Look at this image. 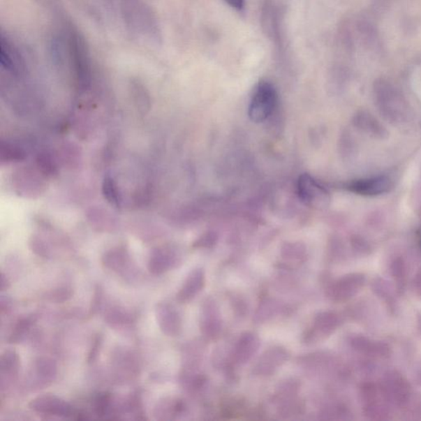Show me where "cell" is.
Returning <instances> with one entry per match:
<instances>
[{"mask_svg": "<svg viewBox=\"0 0 421 421\" xmlns=\"http://www.w3.org/2000/svg\"><path fill=\"white\" fill-rule=\"evenodd\" d=\"M374 103L387 122L397 126L408 118V104L404 94L392 82L378 80L374 84Z\"/></svg>", "mask_w": 421, "mask_h": 421, "instance_id": "obj_1", "label": "cell"}, {"mask_svg": "<svg viewBox=\"0 0 421 421\" xmlns=\"http://www.w3.org/2000/svg\"><path fill=\"white\" fill-rule=\"evenodd\" d=\"M277 101L279 96L274 86L267 81L259 82L249 103V118L253 122H265L274 113Z\"/></svg>", "mask_w": 421, "mask_h": 421, "instance_id": "obj_2", "label": "cell"}, {"mask_svg": "<svg viewBox=\"0 0 421 421\" xmlns=\"http://www.w3.org/2000/svg\"><path fill=\"white\" fill-rule=\"evenodd\" d=\"M263 31L272 44L274 45L279 57L286 54V40L283 31V15L279 6L272 0L263 4L261 13Z\"/></svg>", "mask_w": 421, "mask_h": 421, "instance_id": "obj_3", "label": "cell"}, {"mask_svg": "<svg viewBox=\"0 0 421 421\" xmlns=\"http://www.w3.org/2000/svg\"><path fill=\"white\" fill-rule=\"evenodd\" d=\"M360 396L363 402V413L369 420L388 419L390 415V402L386 399L381 385L367 383L362 387Z\"/></svg>", "mask_w": 421, "mask_h": 421, "instance_id": "obj_4", "label": "cell"}, {"mask_svg": "<svg viewBox=\"0 0 421 421\" xmlns=\"http://www.w3.org/2000/svg\"><path fill=\"white\" fill-rule=\"evenodd\" d=\"M387 400L391 405L405 407L411 397V387L407 379L399 371L387 372L381 385Z\"/></svg>", "mask_w": 421, "mask_h": 421, "instance_id": "obj_5", "label": "cell"}, {"mask_svg": "<svg viewBox=\"0 0 421 421\" xmlns=\"http://www.w3.org/2000/svg\"><path fill=\"white\" fill-rule=\"evenodd\" d=\"M367 283L362 272H353L333 281L327 290V297L334 302H346L360 293Z\"/></svg>", "mask_w": 421, "mask_h": 421, "instance_id": "obj_6", "label": "cell"}, {"mask_svg": "<svg viewBox=\"0 0 421 421\" xmlns=\"http://www.w3.org/2000/svg\"><path fill=\"white\" fill-rule=\"evenodd\" d=\"M393 186L394 182L390 175H381L353 180L346 184V189L357 195L374 197L390 192Z\"/></svg>", "mask_w": 421, "mask_h": 421, "instance_id": "obj_7", "label": "cell"}, {"mask_svg": "<svg viewBox=\"0 0 421 421\" xmlns=\"http://www.w3.org/2000/svg\"><path fill=\"white\" fill-rule=\"evenodd\" d=\"M297 191L302 200L311 207H325L330 201V194L326 189L309 175H303L299 178Z\"/></svg>", "mask_w": 421, "mask_h": 421, "instance_id": "obj_8", "label": "cell"}, {"mask_svg": "<svg viewBox=\"0 0 421 421\" xmlns=\"http://www.w3.org/2000/svg\"><path fill=\"white\" fill-rule=\"evenodd\" d=\"M29 407L36 413L45 415L68 418L73 414L71 404L57 396L50 394L37 397L30 402Z\"/></svg>", "mask_w": 421, "mask_h": 421, "instance_id": "obj_9", "label": "cell"}, {"mask_svg": "<svg viewBox=\"0 0 421 421\" xmlns=\"http://www.w3.org/2000/svg\"><path fill=\"white\" fill-rule=\"evenodd\" d=\"M156 316L157 323L164 334L169 337H177L182 332V318L172 304L168 302L157 304Z\"/></svg>", "mask_w": 421, "mask_h": 421, "instance_id": "obj_10", "label": "cell"}, {"mask_svg": "<svg viewBox=\"0 0 421 421\" xmlns=\"http://www.w3.org/2000/svg\"><path fill=\"white\" fill-rule=\"evenodd\" d=\"M350 344L358 353L369 357L385 359L392 353L390 346L386 342L373 340L364 335L351 337Z\"/></svg>", "mask_w": 421, "mask_h": 421, "instance_id": "obj_11", "label": "cell"}, {"mask_svg": "<svg viewBox=\"0 0 421 421\" xmlns=\"http://www.w3.org/2000/svg\"><path fill=\"white\" fill-rule=\"evenodd\" d=\"M342 325V318L335 312H323L314 318L311 330L306 337L307 340L325 339L334 332Z\"/></svg>", "mask_w": 421, "mask_h": 421, "instance_id": "obj_12", "label": "cell"}, {"mask_svg": "<svg viewBox=\"0 0 421 421\" xmlns=\"http://www.w3.org/2000/svg\"><path fill=\"white\" fill-rule=\"evenodd\" d=\"M354 126L365 135L376 138V140H386L390 136V132L374 115L368 110H360L355 115Z\"/></svg>", "mask_w": 421, "mask_h": 421, "instance_id": "obj_13", "label": "cell"}, {"mask_svg": "<svg viewBox=\"0 0 421 421\" xmlns=\"http://www.w3.org/2000/svg\"><path fill=\"white\" fill-rule=\"evenodd\" d=\"M200 328L203 335L214 339L221 330V314L214 300L208 299L202 305Z\"/></svg>", "mask_w": 421, "mask_h": 421, "instance_id": "obj_14", "label": "cell"}, {"mask_svg": "<svg viewBox=\"0 0 421 421\" xmlns=\"http://www.w3.org/2000/svg\"><path fill=\"white\" fill-rule=\"evenodd\" d=\"M205 285V274L202 268H195L185 279L182 288L177 294V300L180 303L191 302L200 293Z\"/></svg>", "mask_w": 421, "mask_h": 421, "instance_id": "obj_15", "label": "cell"}, {"mask_svg": "<svg viewBox=\"0 0 421 421\" xmlns=\"http://www.w3.org/2000/svg\"><path fill=\"white\" fill-rule=\"evenodd\" d=\"M288 359V354L286 350L280 348H271L265 351V354L258 360L256 367V373L261 374V376H270Z\"/></svg>", "mask_w": 421, "mask_h": 421, "instance_id": "obj_16", "label": "cell"}, {"mask_svg": "<svg viewBox=\"0 0 421 421\" xmlns=\"http://www.w3.org/2000/svg\"><path fill=\"white\" fill-rule=\"evenodd\" d=\"M260 341L258 337L252 332H245L235 346L233 359L235 362L242 364L251 360L257 353Z\"/></svg>", "mask_w": 421, "mask_h": 421, "instance_id": "obj_17", "label": "cell"}, {"mask_svg": "<svg viewBox=\"0 0 421 421\" xmlns=\"http://www.w3.org/2000/svg\"><path fill=\"white\" fill-rule=\"evenodd\" d=\"M177 265V258L170 251V249L157 248L152 249L149 260H148V270L154 275L163 274L170 268Z\"/></svg>", "mask_w": 421, "mask_h": 421, "instance_id": "obj_18", "label": "cell"}, {"mask_svg": "<svg viewBox=\"0 0 421 421\" xmlns=\"http://www.w3.org/2000/svg\"><path fill=\"white\" fill-rule=\"evenodd\" d=\"M129 261V254L123 246L110 249L105 253L103 257V265L108 269L114 272H120L126 267Z\"/></svg>", "mask_w": 421, "mask_h": 421, "instance_id": "obj_19", "label": "cell"}, {"mask_svg": "<svg viewBox=\"0 0 421 421\" xmlns=\"http://www.w3.org/2000/svg\"><path fill=\"white\" fill-rule=\"evenodd\" d=\"M40 178L30 170H22L20 175H17L18 191L20 193L25 194L26 196H34L35 194L40 193L43 184L40 182Z\"/></svg>", "mask_w": 421, "mask_h": 421, "instance_id": "obj_20", "label": "cell"}, {"mask_svg": "<svg viewBox=\"0 0 421 421\" xmlns=\"http://www.w3.org/2000/svg\"><path fill=\"white\" fill-rule=\"evenodd\" d=\"M20 369V359L15 350H7L1 356V376L8 379L17 378Z\"/></svg>", "mask_w": 421, "mask_h": 421, "instance_id": "obj_21", "label": "cell"}, {"mask_svg": "<svg viewBox=\"0 0 421 421\" xmlns=\"http://www.w3.org/2000/svg\"><path fill=\"white\" fill-rule=\"evenodd\" d=\"M391 274L394 281L397 293H404L407 281V268L404 259L397 257L391 263Z\"/></svg>", "mask_w": 421, "mask_h": 421, "instance_id": "obj_22", "label": "cell"}, {"mask_svg": "<svg viewBox=\"0 0 421 421\" xmlns=\"http://www.w3.org/2000/svg\"><path fill=\"white\" fill-rule=\"evenodd\" d=\"M36 373L45 383H52L57 378V367L54 360L39 358L35 363Z\"/></svg>", "mask_w": 421, "mask_h": 421, "instance_id": "obj_23", "label": "cell"}, {"mask_svg": "<svg viewBox=\"0 0 421 421\" xmlns=\"http://www.w3.org/2000/svg\"><path fill=\"white\" fill-rule=\"evenodd\" d=\"M103 192L106 200L117 207H121L122 195L119 192L117 183L111 177H106L103 182Z\"/></svg>", "mask_w": 421, "mask_h": 421, "instance_id": "obj_24", "label": "cell"}, {"mask_svg": "<svg viewBox=\"0 0 421 421\" xmlns=\"http://www.w3.org/2000/svg\"><path fill=\"white\" fill-rule=\"evenodd\" d=\"M372 290L374 294H376L378 298H381L387 304L388 306L392 308L394 306V295L392 286L388 282L383 279H374L372 282Z\"/></svg>", "mask_w": 421, "mask_h": 421, "instance_id": "obj_25", "label": "cell"}, {"mask_svg": "<svg viewBox=\"0 0 421 421\" xmlns=\"http://www.w3.org/2000/svg\"><path fill=\"white\" fill-rule=\"evenodd\" d=\"M36 320V317L35 316H30L20 319L15 327H13L11 335L9 337L8 341L10 342V344H17V342L21 341L26 333L29 332L30 327L34 325Z\"/></svg>", "mask_w": 421, "mask_h": 421, "instance_id": "obj_26", "label": "cell"}, {"mask_svg": "<svg viewBox=\"0 0 421 421\" xmlns=\"http://www.w3.org/2000/svg\"><path fill=\"white\" fill-rule=\"evenodd\" d=\"M25 151L20 146L10 142H2L1 161L2 163H13V161H22L25 158Z\"/></svg>", "mask_w": 421, "mask_h": 421, "instance_id": "obj_27", "label": "cell"}, {"mask_svg": "<svg viewBox=\"0 0 421 421\" xmlns=\"http://www.w3.org/2000/svg\"><path fill=\"white\" fill-rule=\"evenodd\" d=\"M184 406L182 401L179 400H164L157 404L155 408V414L158 418L160 415L165 416L166 420L168 415H175L182 413Z\"/></svg>", "mask_w": 421, "mask_h": 421, "instance_id": "obj_28", "label": "cell"}, {"mask_svg": "<svg viewBox=\"0 0 421 421\" xmlns=\"http://www.w3.org/2000/svg\"><path fill=\"white\" fill-rule=\"evenodd\" d=\"M36 163L41 173L49 175V177H53V175L57 174V161H55L53 156L50 152H41L37 156Z\"/></svg>", "mask_w": 421, "mask_h": 421, "instance_id": "obj_29", "label": "cell"}, {"mask_svg": "<svg viewBox=\"0 0 421 421\" xmlns=\"http://www.w3.org/2000/svg\"><path fill=\"white\" fill-rule=\"evenodd\" d=\"M133 98L136 108L142 114H146L150 110V98L145 89L140 85H133Z\"/></svg>", "mask_w": 421, "mask_h": 421, "instance_id": "obj_30", "label": "cell"}, {"mask_svg": "<svg viewBox=\"0 0 421 421\" xmlns=\"http://www.w3.org/2000/svg\"><path fill=\"white\" fill-rule=\"evenodd\" d=\"M105 320L110 325H126L132 321V318L124 309L113 307L105 313Z\"/></svg>", "mask_w": 421, "mask_h": 421, "instance_id": "obj_31", "label": "cell"}, {"mask_svg": "<svg viewBox=\"0 0 421 421\" xmlns=\"http://www.w3.org/2000/svg\"><path fill=\"white\" fill-rule=\"evenodd\" d=\"M111 402H112V395L110 393L105 392L100 393L94 400L95 413L100 418L105 416L110 411Z\"/></svg>", "mask_w": 421, "mask_h": 421, "instance_id": "obj_32", "label": "cell"}, {"mask_svg": "<svg viewBox=\"0 0 421 421\" xmlns=\"http://www.w3.org/2000/svg\"><path fill=\"white\" fill-rule=\"evenodd\" d=\"M73 291L71 289L62 288L50 291L47 296H46V298L52 302L63 303L71 299Z\"/></svg>", "mask_w": 421, "mask_h": 421, "instance_id": "obj_33", "label": "cell"}, {"mask_svg": "<svg viewBox=\"0 0 421 421\" xmlns=\"http://www.w3.org/2000/svg\"><path fill=\"white\" fill-rule=\"evenodd\" d=\"M30 248L32 252H34L37 256L41 258H49L50 249L46 246L43 240L37 237H34L30 240Z\"/></svg>", "mask_w": 421, "mask_h": 421, "instance_id": "obj_34", "label": "cell"}, {"mask_svg": "<svg viewBox=\"0 0 421 421\" xmlns=\"http://www.w3.org/2000/svg\"><path fill=\"white\" fill-rule=\"evenodd\" d=\"M103 289L101 288V285H97L95 288L94 299H92L90 307V317L95 316V314L98 312L99 309L101 308V302H103Z\"/></svg>", "mask_w": 421, "mask_h": 421, "instance_id": "obj_35", "label": "cell"}, {"mask_svg": "<svg viewBox=\"0 0 421 421\" xmlns=\"http://www.w3.org/2000/svg\"><path fill=\"white\" fill-rule=\"evenodd\" d=\"M101 339H103V337H101L100 334L96 335V337H95L94 344H92L90 353L89 355V358H87V362L91 363L94 362L96 360L97 355H98V351L101 348Z\"/></svg>", "mask_w": 421, "mask_h": 421, "instance_id": "obj_36", "label": "cell"}, {"mask_svg": "<svg viewBox=\"0 0 421 421\" xmlns=\"http://www.w3.org/2000/svg\"><path fill=\"white\" fill-rule=\"evenodd\" d=\"M226 4L238 12L244 11L245 0H224Z\"/></svg>", "mask_w": 421, "mask_h": 421, "instance_id": "obj_37", "label": "cell"}, {"mask_svg": "<svg viewBox=\"0 0 421 421\" xmlns=\"http://www.w3.org/2000/svg\"><path fill=\"white\" fill-rule=\"evenodd\" d=\"M414 290L415 294L421 298V269L416 274L414 279Z\"/></svg>", "mask_w": 421, "mask_h": 421, "instance_id": "obj_38", "label": "cell"}, {"mask_svg": "<svg viewBox=\"0 0 421 421\" xmlns=\"http://www.w3.org/2000/svg\"><path fill=\"white\" fill-rule=\"evenodd\" d=\"M9 286H10V283H9V281H8L7 277H6V275H4V274H2L1 290H7L9 288Z\"/></svg>", "mask_w": 421, "mask_h": 421, "instance_id": "obj_39", "label": "cell"}, {"mask_svg": "<svg viewBox=\"0 0 421 421\" xmlns=\"http://www.w3.org/2000/svg\"><path fill=\"white\" fill-rule=\"evenodd\" d=\"M419 382L421 385V369H420V372L418 374Z\"/></svg>", "mask_w": 421, "mask_h": 421, "instance_id": "obj_40", "label": "cell"}, {"mask_svg": "<svg viewBox=\"0 0 421 421\" xmlns=\"http://www.w3.org/2000/svg\"><path fill=\"white\" fill-rule=\"evenodd\" d=\"M420 246H421V238H420Z\"/></svg>", "mask_w": 421, "mask_h": 421, "instance_id": "obj_41", "label": "cell"}]
</instances>
